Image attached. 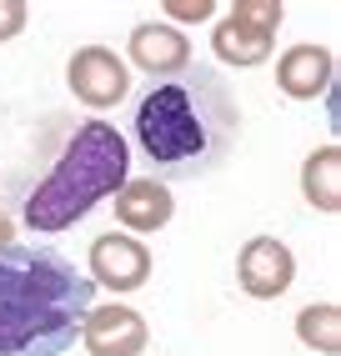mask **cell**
<instances>
[{
    "label": "cell",
    "mask_w": 341,
    "mask_h": 356,
    "mask_svg": "<svg viewBox=\"0 0 341 356\" xmlns=\"http://www.w3.org/2000/svg\"><path fill=\"white\" fill-rule=\"evenodd\" d=\"M131 136L161 186L211 176L241 136V106L216 65L191 60L181 76L156 81L136 101Z\"/></svg>",
    "instance_id": "1"
},
{
    "label": "cell",
    "mask_w": 341,
    "mask_h": 356,
    "mask_svg": "<svg viewBox=\"0 0 341 356\" xmlns=\"http://www.w3.org/2000/svg\"><path fill=\"white\" fill-rule=\"evenodd\" d=\"M56 126H61L56 140L35 161V181H15L20 221L35 236L70 231L131 181V146L111 121L90 115V121H76V126L65 121Z\"/></svg>",
    "instance_id": "2"
},
{
    "label": "cell",
    "mask_w": 341,
    "mask_h": 356,
    "mask_svg": "<svg viewBox=\"0 0 341 356\" xmlns=\"http://www.w3.org/2000/svg\"><path fill=\"white\" fill-rule=\"evenodd\" d=\"M90 306L95 286L61 251H0V356H65Z\"/></svg>",
    "instance_id": "3"
},
{
    "label": "cell",
    "mask_w": 341,
    "mask_h": 356,
    "mask_svg": "<svg viewBox=\"0 0 341 356\" xmlns=\"http://www.w3.org/2000/svg\"><path fill=\"white\" fill-rule=\"evenodd\" d=\"M65 86L81 106L111 111V106H120L131 96V65L116 51H106V45H81V51L65 60Z\"/></svg>",
    "instance_id": "4"
},
{
    "label": "cell",
    "mask_w": 341,
    "mask_h": 356,
    "mask_svg": "<svg viewBox=\"0 0 341 356\" xmlns=\"http://www.w3.org/2000/svg\"><path fill=\"white\" fill-rule=\"evenodd\" d=\"M86 261H90L86 281L95 291H141L151 281V251H145V241H136L126 231H101L90 241Z\"/></svg>",
    "instance_id": "5"
},
{
    "label": "cell",
    "mask_w": 341,
    "mask_h": 356,
    "mask_svg": "<svg viewBox=\"0 0 341 356\" xmlns=\"http://www.w3.org/2000/svg\"><path fill=\"white\" fill-rule=\"evenodd\" d=\"M81 346L86 356H141L151 346V326L126 301H95L81 321Z\"/></svg>",
    "instance_id": "6"
},
{
    "label": "cell",
    "mask_w": 341,
    "mask_h": 356,
    "mask_svg": "<svg viewBox=\"0 0 341 356\" xmlns=\"http://www.w3.org/2000/svg\"><path fill=\"white\" fill-rule=\"evenodd\" d=\"M236 281L251 301H276L296 281V256H291V246L281 236H251L236 251Z\"/></svg>",
    "instance_id": "7"
},
{
    "label": "cell",
    "mask_w": 341,
    "mask_h": 356,
    "mask_svg": "<svg viewBox=\"0 0 341 356\" xmlns=\"http://www.w3.org/2000/svg\"><path fill=\"white\" fill-rule=\"evenodd\" d=\"M126 51H131V65L151 76V86L181 76V70L191 65V40H186V31L166 26V20H141V26L131 31V40H126Z\"/></svg>",
    "instance_id": "8"
},
{
    "label": "cell",
    "mask_w": 341,
    "mask_h": 356,
    "mask_svg": "<svg viewBox=\"0 0 341 356\" xmlns=\"http://www.w3.org/2000/svg\"><path fill=\"white\" fill-rule=\"evenodd\" d=\"M111 201H116V226L126 236H136V241H141V236H151V231H166L170 216H176L170 186H161L156 176H131Z\"/></svg>",
    "instance_id": "9"
},
{
    "label": "cell",
    "mask_w": 341,
    "mask_h": 356,
    "mask_svg": "<svg viewBox=\"0 0 341 356\" xmlns=\"http://www.w3.org/2000/svg\"><path fill=\"white\" fill-rule=\"evenodd\" d=\"M336 81V56L326 51V45H291V51H281L276 60V86L286 101H316L326 96Z\"/></svg>",
    "instance_id": "10"
},
{
    "label": "cell",
    "mask_w": 341,
    "mask_h": 356,
    "mask_svg": "<svg viewBox=\"0 0 341 356\" xmlns=\"http://www.w3.org/2000/svg\"><path fill=\"white\" fill-rule=\"evenodd\" d=\"M271 45H276V35L251 31V26H241V20H231V15H221V20H216V31H211L216 60H221V65H241V70L266 65V60H271Z\"/></svg>",
    "instance_id": "11"
},
{
    "label": "cell",
    "mask_w": 341,
    "mask_h": 356,
    "mask_svg": "<svg viewBox=\"0 0 341 356\" xmlns=\"http://www.w3.org/2000/svg\"><path fill=\"white\" fill-rule=\"evenodd\" d=\"M301 196L322 216H336L341 211V151L336 146H316L301 161Z\"/></svg>",
    "instance_id": "12"
},
{
    "label": "cell",
    "mask_w": 341,
    "mask_h": 356,
    "mask_svg": "<svg viewBox=\"0 0 341 356\" xmlns=\"http://www.w3.org/2000/svg\"><path fill=\"white\" fill-rule=\"evenodd\" d=\"M296 341L316 356H336L341 351V306L336 301H311L296 312Z\"/></svg>",
    "instance_id": "13"
},
{
    "label": "cell",
    "mask_w": 341,
    "mask_h": 356,
    "mask_svg": "<svg viewBox=\"0 0 341 356\" xmlns=\"http://www.w3.org/2000/svg\"><path fill=\"white\" fill-rule=\"evenodd\" d=\"M226 15L241 20V26H251V31L276 35V31H281V20H286V6H281V0H236Z\"/></svg>",
    "instance_id": "14"
},
{
    "label": "cell",
    "mask_w": 341,
    "mask_h": 356,
    "mask_svg": "<svg viewBox=\"0 0 341 356\" xmlns=\"http://www.w3.org/2000/svg\"><path fill=\"white\" fill-rule=\"evenodd\" d=\"M161 10L176 20V31H181V26H206L216 15V0H161Z\"/></svg>",
    "instance_id": "15"
},
{
    "label": "cell",
    "mask_w": 341,
    "mask_h": 356,
    "mask_svg": "<svg viewBox=\"0 0 341 356\" xmlns=\"http://www.w3.org/2000/svg\"><path fill=\"white\" fill-rule=\"evenodd\" d=\"M26 20H31V6H26V0H0V45L26 31Z\"/></svg>",
    "instance_id": "16"
},
{
    "label": "cell",
    "mask_w": 341,
    "mask_h": 356,
    "mask_svg": "<svg viewBox=\"0 0 341 356\" xmlns=\"http://www.w3.org/2000/svg\"><path fill=\"white\" fill-rule=\"evenodd\" d=\"M6 246H15V221H10V211L0 206V251Z\"/></svg>",
    "instance_id": "17"
}]
</instances>
